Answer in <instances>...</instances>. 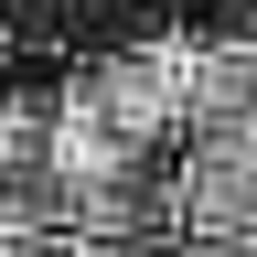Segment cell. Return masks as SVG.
Segmentation results:
<instances>
[{
	"label": "cell",
	"instance_id": "obj_1",
	"mask_svg": "<svg viewBox=\"0 0 257 257\" xmlns=\"http://www.w3.org/2000/svg\"><path fill=\"white\" fill-rule=\"evenodd\" d=\"M172 225L182 236L257 225V128H204L193 140V161L172 172Z\"/></svg>",
	"mask_w": 257,
	"mask_h": 257
},
{
	"label": "cell",
	"instance_id": "obj_2",
	"mask_svg": "<svg viewBox=\"0 0 257 257\" xmlns=\"http://www.w3.org/2000/svg\"><path fill=\"white\" fill-rule=\"evenodd\" d=\"M75 86L96 96V118H107L128 150H150V140L182 128V75H172V54H118V64H96V75H75Z\"/></svg>",
	"mask_w": 257,
	"mask_h": 257
},
{
	"label": "cell",
	"instance_id": "obj_4",
	"mask_svg": "<svg viewBox=\"0 0 257 257\" xmlns=\"http://www.w3.org/2000/svg\"><path fill=\"white\" fill-rule=\"evenodd\" d=\"M75 236H172V182H150L140 161L75 182Z\"/></svg>",
	"mask_w": 257,
	"mask_h": 257
},
{
	"label": "cell",
	"instance_id": "obj_7",
	"mask_svg": "<svg viewBox=\"0 0 257 257\" xmlns=\"http://www.w3.org/2000/svg\"><path fill=\"white\" fill-rule=\"evenodd\" d=\"M182 257H257V225H225V236H182Z\"/></svg>",
	"mask_w": 257,
	"mask_h": 257
},
{
	"label": "cell",
	"instance_id": "obj_3",
	"mask_svg": "<svg viewBox=\"0 0 257 257\" xmlns=\"http://www.w3.org/2000/svg\"><path fill=\"white\" fill-rule=\"evenodd\" d=\"M182 75V128H257V54L246 43H204V54H172Z\"/></svg>",
	"mask_w": 257,
	"mask_h": 257
},
{
	"label": "cell",
	"instance_id": "obj_5",
	"mask_svg": "<svg viewBox=\"0 0 257 257\" xmlns=\"http://www.w3.org/2000/svg\"><path fill=\"white\" fill-rule=\"evenodd\" d=\"M43 161H54L64 182H96V172H128L140 150L96 118V96H86V86H64V96H54V128H43Z\"/></svg>",
	"mask_w": 257,
	"mask_h": 257
},
{
	"label": "cell",
	"instance_id": "obj_6",
	"mask_svg": "<svg viewBox=\"0 0 257 257\" xmlns=\"http://www.w3.org/2000/svg\"><path fill=\"white\" fill-rule=\"evenodd\" d=\"M75 257H182L172 236H75Z\"/></svg>",
	"mask_w": 257,
	"mask_h": 257
},
{
	"label": "cell",
	"instance_id": "obj_8",
	"mask_svg": "<svg viewBox=\"0 0 257 257\" xmlns=\"http://www.w3.org/2000/svg\"><path fill=\"white\" fill-rule=\"evenodd\" d=\"M0 257H75V236H22V246H0Z\"/></svg>",
	"mask_w": 257,
	"mask_h": 257
}]
</instances>
